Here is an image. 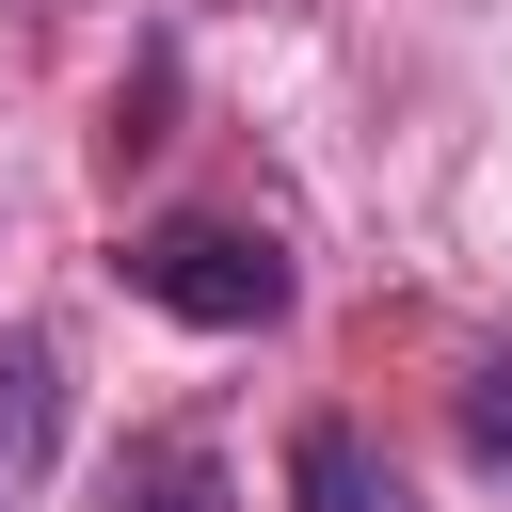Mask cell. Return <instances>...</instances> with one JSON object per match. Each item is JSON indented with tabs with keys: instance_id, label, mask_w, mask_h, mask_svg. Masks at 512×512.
<instances>
[{
	"instance_id": "cell-5",
	"label": "cell",
	"mask_w": 512,
	"mask_h": 512,
	"mask_svg": "<svg viewBox=\"0 0 512 512\" xmlns=\"http://www.w3.org/2000/svg\"><path fill=\"white\" fill-rule=\"evenodd\" d=\"M480 448H496V464H512V368H496V384H480Z\"/></svg>"
},
{
	"instance_id": "cell-3",
	"label": "cell",
	"mask_w": 512,
	"mask_h": 512,
	"mask_svg": "<svg viewBox=\"0 0 512 512\" xmlns=\"http://www.w3.org/2000/svg\"><path fill=\"white\" fill-rule=\"evenodd\" d=\"M288 512H432L400 464H384V432H352V416H320L304 448H288Z\"/></svg>"
},
{
	"instance_id": "cell-1",
	"label": "cell",
	"mask_w": 512,
	"mask_h": 512,
	"mask_svg": "<svg viewBox=\"0 0 512 512\" xmlns=\"http://www.w3.org/2000/svg\"><path fill=\"white\" fill-rule=\"evenodd\" d=\"M128 288H144L160 320H192V336L288 320V256H272L256 224H144V240H128Z\"/></svg>"
},
{
	"instance_id": "cell-4",
	"label": "cell",
	"mask_w": 512,
	"mask_h": 512,
	"mask_svg": "<svg viewBox=\"0 0 512 512\" xmlns=\"http://www.w3.org/2000/svg\"><path fill=\"white\" fill-rule=\"evenodd\" d=\"M112 512H224V464L208 448H128L112 464Z\"/></svg>"
},
{
	"instance_id": "cell-2",
	"label": "cell",
	"mask_w": 512,
	"mask_h": 512,
	"mask_svg": "<svg viewBox=\"0 0 512 512\" xmlns=\"http://www.w3.org/2000/svg\"><path fill=\"white\" fill-rule=\"evenodd\" d=\"M64 448V336H0V512L48 480Z\"/></svg>"
}]
</instances>
